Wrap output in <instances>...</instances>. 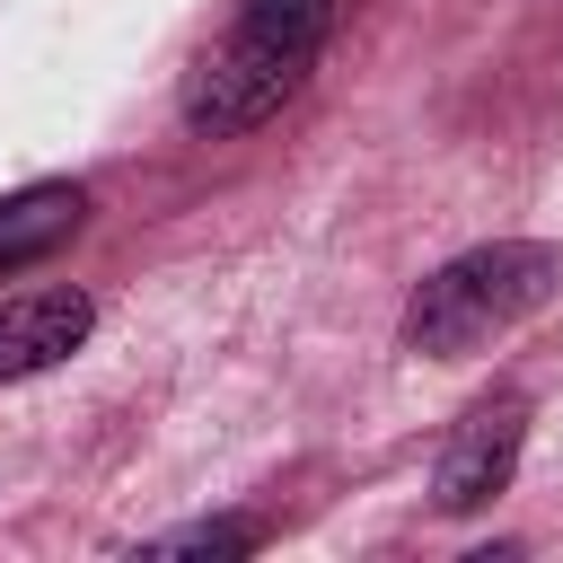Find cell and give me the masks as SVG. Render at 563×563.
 <instances>
[{
    "label": "cell",
    "mask_w": 563,
    "mask_h": 563,
    "mask_svg": "<svg viewBox=\"0 0 563 563\" xmlns=\"http://www.w3.org/2000/svg\"><path fill=\"white\" fill-rule=\"evenodd\" d=\"M554 290H563V255H554V246H537V238L466 246V255H449V264L405 299V343L431 352V361H466V352H484L493 334H510L519 317H537Z\"/></svg>",
    "instance_id": "cell-1"
},
{
    "label": "cell",
    "mask_w": 563,
    "mask_h": 563,
    "mask_svg": "<svg viewBox=\"0 0 563 563\" xmlns=\"http://www.w3.org/2000/svg\"><path fill=\"white\" fill-rule=\"evenodd\" d=\"M299 79H308V62H299V53L255 44V35H238V26H229V44H211V53L194 62V79H185V123H194V132H211V141L255 132L264 114H282V106H290V88H299Z\"/></svg>",
    "instance_id": "cell-2"
},
{
    "label": "cell",
    "mask_w": 563,
    "mask_h": 563,
    "mask_svg": "<svg viewBox=\"0 0 563 563\" xmlns=\"http://www.w3.org/2000/svg\"><path fill=\"white\" fill-rule=\"evenodd\" d=\"M519 449H528V396H519V387H501V396H484V405L449 431L440 475H431V501H440L449 519L484 510V501L519 475Z\"/></svg>",
    "instance_id": "cell-3"
},
{
    "label": "cell",
    "mask_w": 563,
    "mask_h": 563,
    "mask_svg": "<svg viewBox=\"0 0 563 563\" xmlns=\"http://www.w3.org/2000/svg\"><path fill=\"white\" fill-rule=\"evenodd\" d=\"M88 325H97V299L70 290V282L0 299V378H35V369H53L62 352L88 343Z\"/></svg>",
    "instance_id": "cell-4"
},
{
    "label": "cell",
    "mask_w": 563,
    "mask_h": 563,
    "mask_svg": "<svg viewBox=\"0 0 563 563\" xmlns=\"http://www.w3.org/2000/svg\"><path fill=\"white\" fill-rule=\"evenodd\" d=\"M79 211H88L79 185H18V194H0V282L26 273V264H44L79 229Z\"/></svg>",
    "instance_id": "cell-5"
},
{
    "label": "cell",
    "mask_w": 563,
    "mask_h": 563,
    "mask_svg": "<svg viewBox=\"0 0 563 563\" xmlns=\"http://www.w3.org/2000/svg\"><path fill=\"white\" fill-rule=\"evenodd\" d=\"M325 26H334V0H246V9H238V35L282 44V53H299V62H317Z\"/></svg>",
    "instance_id": "cell-6"
},
{
    "label": "cell",
    "mask_w": 563,
    "mask_h": 563,
    "mask_svg": "<svg viewBox=\"0 0 563 563\" xmlns=\"http://www.w3.org/2000/svg\"><path fill=\"white\" fill-rule=\"evenodd\" d=\"M141 554H255V528H246V519H194V528L150 537Z\"/></svg>",
    "instance_id": "cell-7"
}]
</instances>
